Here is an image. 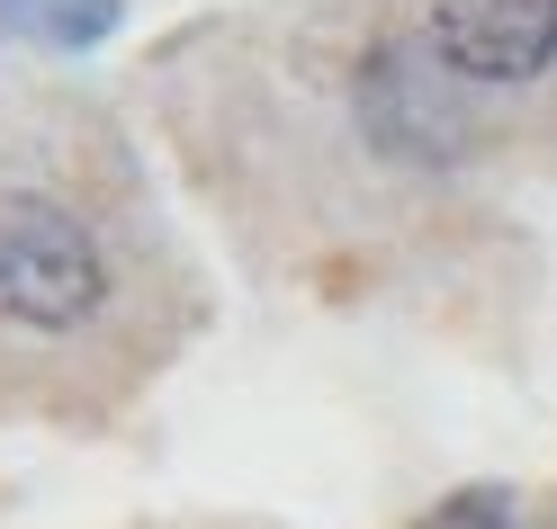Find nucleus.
Listing matches in <instances>:
<instances>
[{
	"mask_svg": "<svg viewBox=\"0 0 557 529\" xmlns=\"http://www.w3.org/2000/svg\"><path fill=\"white\" fill-rule=\"evenodd\" d=\"M423 46L468 90H521L557 63V0H432Z\"/></svg>",
	"mask_w": 557,
	"mask_h": 529,
	"instance_id": "2",
	"label": "nucleus"
},
{
	"mask_svg": "<svg viewBox=\"0 0 557 529\" xmlns=\"http://www.w3.org/2000/svg\"><path fill=\"white\" fill-rule=\"evenodd\" d=\"M109 242H99L63 198H0V324L10 332H37V341H63V332H90L109 314Z\"/></svg>",
	"mask_w": 557,
	"mask_h": 529,
	"instance_id": "1",
	"label": "nucleus"
},
{
	"mask_svg": "<svg viewBox=\"0 0 557 529\" xmlns=\"http://www.w3.org/2000/svg\"><path fill=\"white\" fill-rule=\"evenodd\" d=\"M0 27L54 54H90L126 27V0H0Z\"/></svg>",
	"mask_w": 557,
	"mask_h": 529,
	"instance_id": "4",
	"label": "nucleus"
},
{
	"mask_svg": "<svg viewBox=\"0 0 557 529\" xmlns=\"http://www.w3.org/2000/svg\"><path fill=\"white\" fill-rule=\"evenodd\" d=\"M413 529H521V503L504 484H459V493H441Z\"/></svg>",
	"mask_w": 557,
	"mask_h": 529,
	"instance_id": "5",
	"label": "nucleus"
},
{
	"mask_svg": "<svg viewBox=\"0 0 557 529\" xmlns=\"http://www.w3.org/2000/svg\"><path fill=\"white\" fill-rule=\"evenodd\" d=\"M360 126H369V144L387 162H449V144H459V126L441 117L432 81H405L396 46L369 54V73H360Z\"/></svg>",
	"mask_w": 557,
	"mask_h": 529,
	"instance_id": "3",
	"label": "nucleus"
}]
</instances>
